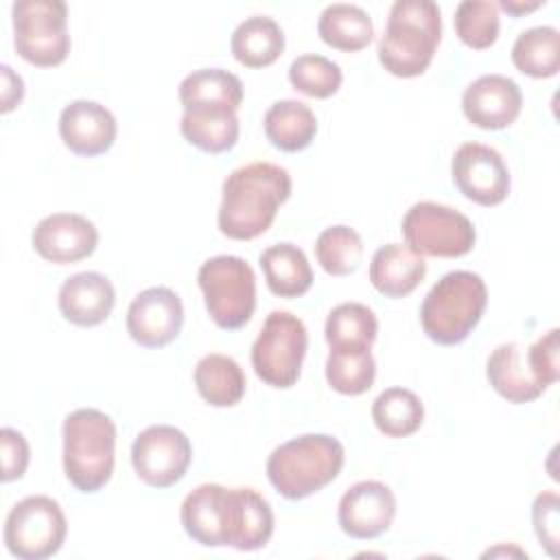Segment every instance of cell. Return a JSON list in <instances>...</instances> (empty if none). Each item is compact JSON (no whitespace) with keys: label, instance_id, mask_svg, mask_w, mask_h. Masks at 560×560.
I'll list each match as a JSON object with an SVG mask.
<instances>
[{"label":"cell","instance_id":"6da1fadb","mask_svg":"<svg viewBox=\"0 0 560 560\" xmlns=\"http://www.w3.org/2000/svg\"><path fill=\"white\" fill-rule=\"evenodd\" d=\"M291 197V175L271 162H249L234 168L223 182L217 214L221 234L249 241L267 232L278 208Z\"/></svg>","mask_w":560,"mask_h":560},{"label":"cell","instance_id":"7a4b0ae2","mask_svg":"<svg viewBox=\"0 0 560 560\" xmlns=\"http://www.w3.org/2000/svg\"><path fill=\"white\" fill-rule=\"evenodd\" d=\"M442 39V13L431 0H396L378 39L381 66L400 79L420 77Z\"/></svg>","mask_w":560,"mask_h":560},{"label":"cell","instance_id":"3957f363","mask_svg":"<svg viewBox=\"0 0 560 560\" xmlns=\"http://www.w3.org/2000/svg\"><path fill=\"white\" fill-rule=\"evenodd\" d=\"M343 444L326 433H306L271 451L267 477L276 492L289 501L311 497L341 472Z\"/></svg>","mask_w":560,"mask_h":560},{"label":"cell","instance_id":"277c9868","mask_svg":"<svg viewBox=\"0 0 560 560\" xmlns=\"http://www.w3.org/2000/svg\"><path fill=\"white\" fill-rule=\"evenodd\" d=\"M488 302V289L479 273L455 269L444 273L420 306L424 335L440 346L462 343L479 324Z\"/></svg>","mask_w":560,"mask_h":560},{"label":"cell","instance_id":"5b68a950","mask_svg":"<svg viewBox=\"0 0 560 560\" xmlns=\"http://www.w3.org/2000/svg\"><path fill=\"white\" fill-rule=\"evenodd\" d=\"M116 424L92 407L74 409L63 420V472L79 492L101 490L114 472Z\"/></svg>","mask_w":560,"mask_h":560},{"label":"cell","instance_id":"8992f818","mask_svg":"<svg viewBox=\"0 0 560 560\" xmlns=\"http://www.w3.org/2000/svg\"><path fill=\"white\" fill-rule=\"evenodd\" d=\"M197 282L203 293L206 311L223 330L243 328L256 308V276L241 256H212L199 271Z\"/></svg>","mask_w":560,"mask_h":560},{"label":"cell","instance_id":"52a82bcc","mask_svg":"<svg viewBox=\"0 0 560 560\" xmlns=\"http://www.w3.org/2000/svg\"><path fill=\"white\" fill-rule=\"evenodd\" d=\"M15 52L39 68L66 61L70 52L68 7L61 0H18L11 7Z\"/></svg>","mask_w":560,"mask_h":560},{"label":"cell","instance_id":"ba28073f","mask_svg":"<svg viewBox=\"0 0 560 560\" xmlns=\"http://www.w3.org/2000/svg\"><path fill=\"white\" fill-rule=\"evenodd\" d=\"M306 348L304 322L289 311H271L252 346V368L265 385L289 389L300 378Z\"/></svg>","mask_w":560,"mask_h":560},{"label":"cell","instance_id":"9c48e42d","mask_svg":"<svg viewBox=\"0 0 560 560\" xmlns=\"http://www.w3.org/2000/svg\"><path fill=\"white\" fill-rule=\"evenodd\" d=\"M402 236L411 252L431 258H459L475 245L472 221L455 208L418 201L402 217Z\"/></svg>","mask_w":560,"mask_h":560},{"label":"cell","instance_id":"30bf717a","mask_svg":"<svg viewBox=\"0 0 560 560\" xmlns=\"http://www.w3.org/2000/svg\"><path fill=\"white\" fill-rule=\"evenodd\" d=\"M68 523L59 503L35 494L18 501L4 521V545L20 560L55 556L66 540Z\"/></svg>","mask_w":560,"mask_h":560},{"label":"cell","instance_id":"8fae6325","mask_svg":"<svg viewBox=\"0 0 560 560\" xmlns=\"http://www.w3.org/2000/svg\"><path fill=\"white\" fill-rule=\"evenodd\" d=\"M190 459V440L171 424H151L131 444L133 470L151 488L175 486L186 475Z\"/></svg>","mask_w":560,"mask_h":560},{"label":"cell","instance_id":"7c38bea8","mask_svg":"<svg viewBox=\"0 0 560 560\" xmlns=\"http://www.w3.org/2000/svg\"><path fill=\"white\" fill-rule=\"evenodd\" d=\"M451 177L459 192L479 206H497L510 192V171L501 153L481 142H464L453 153Z\"/></svg>","mask_w":560,"mask_h":560},{"label":"cell","instance_id":"4fadbf2b","mask_svg":"<svg viewBox=\"0 0 560 560\" xmlns=\"http://www.w3.org/2000/svg\"><path fill=\"white\" fill-rule=\"evenodd\" d=\"M184 324L179 295L168 287L140 291L127 308V332L142 348H164L177 339Z\"/></svg>","mask_w":560,"mask_h":560},{"label":"cell","instance_id":"5bb4252c","mask_svg":"<svg viewBox=\"0 0 560 560\" xmlns=\"http://www.w3.org/2000/svg\"><path fill=\"white\" fill-rule=\"evenodd\" d=\"M273 534V512L267 499L254 488H225L221 501L223 547L254 551L269 542Z\"/></svg>","mask_w":560,"mask_h":560},{"label":"cell","instance_id":"9a60e30c","mask_svg":"<svg viewBox=\"0 0 560 560\" xmlns=\"http://www.w3.org/2000/svg\"><path fill=\"white\" fill-rule=\"evenodd\" d=\"M31 243L44 260L68 265L92 256L98 245V230L83 214L55 212L35 225Z\"/></svg>","mask_w":560,"mask_h":560},{"label":"cell","instance_id":"2e32d148","mask_svg":"<svg viewBox=\"0 0 560 560\" xmlns=\"http://www.w3.org/2000/svg\"><path fill=\"white\" fill-rule=\"evenodd\" d=\"M396 514V497L383 481H359L350 486L337 510L341 529L359 540H370L389 529Z\"/></svg>","mask_w":560,"mask_h":560},{"label":"cell","instance_id":"e0dca14e","mask_svg":"<svg viewBox=\"0 0 560 560\" xmlns=\"http://www.w3.org/2000/svg\"><path fill=\"white\" fill-rule=\"evenodd\" d=\"M523 105V92L518 83L505 74H483L475 79L462 96V109L468 122L479 129H505L510 127Z\"/></svg>","mask_w":560,"mask_h":560},{"label":"cell","instance_id":"ac0fdd59","mask_svg":"<svg viewBox=\"0 0 560 560\" xmlns=\"http://www.w3.org/2000/svg\"><path fill=\"white\" fill-rule=\"evenodd\" d=\"M114 114L96 101H72L61 109L59 136L63 144L83 158H94L112 149L116 140Z\"/></svg>","mask_w":560,"mask_h":560},{"label":"cell","instance_id":"d6986e66","mask_svg":"<svg viewBox=\"0 0 560 560\" xmlns=\"http://www.w3.org/2000/svg\"><path fill=\"white\" fill-rule=\"evenodd\" d=\"M57 302L61 315L70 324L90 328L109 317L116 304V291L107 276L98 271H81L63 280Z\"/></svg>","mask_w":560,"mask_h":560},{"label":"cell","instance_id":"ffe728a7","mask_svg":"<svg viewBox=\"0 0 560 560\" xmlns=\"http://www.w3.org/2000/svg\"><path fill=\"white\" fill-rule=\"evenodd\" d=\"M486 376L492 389L514 405L532 402L547 389L534 376L527 352L518 341H508L492 350L486 363Z\"/></svg>","mask_w":560,"mask_h":560},{"label":"cell","instance_id":"44dd1931","mask_svg":"<svg viewBox=\"0 0 560 560\" xmlns=\"http://www.w3.org/2000/svg\"><path fill=\"white\" fill-rule=\"evenodd\" d=\"M427 276V262L402 243L378 247L370 262V282L385 298L409 295Z\"/></svg>","mask_w":560,"mask_h":560},{"label":"cell","instance_id":"7402d4cb","mask_svg":"<svg viewBox=\"0 0 560 560\" xmlns=\"http://www.w3.org/2000/svg\"><path fill=\"white\" fill-rule=\"evenodd\" d=\"M179 131L188 144L203 153L230 151L238 140V116L236 109L228 107H195L184 109Z\"/></svg>","mask_w":560,"mask_h":560},{"label":"cell","instance_id":"603a6c76","mask_svg":"<svg viewBox=\"0 0 560 560\" xmlns=\"http://www.w3.org/2000/svg\"><path fill=\"white\" fill-rule=\"evenodd\" d=\"M230 50L245 68L271 66L284 50V33L269 15L245 18L232 33Z\"/></svg>","mask_w":560,"mask_h":560},{"label":"cell","instance_id":"cb8c5ba5","mask_svg":"<svg viewBox=\"0 0 560 560\" xmlns=\"http://www.w3.org/2000/svg\"><path fill=\"white\" fill-rule=\"evenodd\" d=\"M260 269L267 287L278 298H300L313 284V269L306 254L293 243H276L260 254Z\"/></svg>","mask_w":560,"mask_h":560},{"label":"cell","instance_id":"d4e9b609","mask_svg":"<svg viewBox=\"0 0 560 560\" xmlns=\"http://www.w3.org/2000/svg\"><path fill=\"white\" fill-rule=\"evenodd\" d=\"M267 140L287 153L306 149L317 133V118L313 109L295 98L276 101L262 118Z\"/></svg>","mask_w":560,"mask_h":560},{"label":"cell","instance_id":"484cf974","mask_svg":"<svg viewBox=\"0 0 560 560\" xmlns=\"http://www.w3.org/2000/svg\"><path fill=\"white\" fill-rule=\"evenodd\" d=\"M195 387L199 396L212 407H234L245 394V374L241 365L228 354H206L195 365Z\"/></svg>","mask_w":560,"mask_h":560},{"label":"cell","instance_id":"4316f807","mask_svg":"<svg viewBox=\"0 0 560 560\" xmlns=\"http://www.w3.org/2000/svg\"><path fill=\"white\" fill-rule=\"evenodd\" d=\"M179 101L184 109L228 107L238 109L243 101V83L236 74L221 68H201L184 77L179 83Z\"/></svg>","mask_w":560,"mask_h":560},{"label":"cell","instance_id":"83f0119b","mask_svg":"<svg viewBox=\"0 0 560 560\" xmlns=\"http://www.w3.org/2000/svg\"><path fill=\"white\" fill-rule=\"evenodd\" d=\"M225 486L201 483L186 494L179 518L184 532L203 547H223L221 501Z\"/></svg>","mask_w":560,"mask_h":560},{"label":"cell","instance_id":"f1b7e54d","mask_svg":"<svg viewBox=\"0 0 560 560\" xmlns=\"http://www.w3.org/2000/svg\"><path fill=\"white\" fill-rule=\"evenodd\" d=\"M317 33L324 44L343 52H357L372 42L374 24L361 7L335 2L322 11Z\"/></svg>","mask_w":560,"mask_h":560},{"label":"cell","instance_id":"f546056e","mask_svg":"<svg viewBox=\"0 0 560 560\" xmlns=\"http://www.w3.org/2000/svg\"><path fill=\"white\" fill-rule=\"evenodd\" d=\"M512 63L518 72L547 79L560 68V33L553 26H532L518 33L512 46Z\"/></svg>","mask_w":560,"mask_h":560},{"label":"cell","instance_id":"4dcf8cb0","mask_svg":"<svg viewBox=\"0 0 560 560\" xmlns=\"http://www.w3.org/2000/svg\"><path fill=\"white\" fill-rule=\"evenodd\" d=\"M378 332V322L372 308L359 302H343L326 317V341L330 350L372 348Z\"/></svg>","mask_w":560,"mask_h":560},{"label":"cell","instance_id":"1f68e13d","mask_svg":"<svg viewBox=\"0 0 560 560\" xmlns=\"http://www.w3.org/2000/svg\"><path fill=\"white\" fill-rule=\"evenodd\" d=\"M372 420L383 435L407 438L420 429L424 405L411 389L387 387L372 405Z\"/></svg>","mask_w":560,"mask_h":560},{"label":"cell","instance_id":"d6a6232c","mask_svg":"<svg viewBox=\"0 0 560 560\" xmlns=\"http://www.w3.org/2000/svg\"><path fill=\"white\" fill-rule=\"evenodd\" d=\"M376 363L370 348L330 350L326 359V381L343 396L365 394L374 385Z\"/></svg>","mask_w":560,"mask_h":560},{"label":"cell","instance_id":"836d02e7","mask_svg":"<svg viewBox=\"0 0 560 560\" xmlns=\"http://www.w3.org/2000/svg\"><path fill=\"white\" fill-rule=\"evenodd\" d=\"M315 258L326 273L348 276L363 258V241L359 232L348 225L326 228L315 241Z\"/></svg>","mask_w":560,"mask_h":560},{"label":"cell","instance_id":"e575fe53","mask_svg":"<svg viewBox=\"0 0 560 560\" xmlns=\"http://www.w3.org/2000/svg\"><path fill=\"white\" fill-rule=\"evenodd\" d=\"M455 33L475 50L490 48L499 37V7L490 0H462L455 9Z\"/></svg>","mask_w":560,"mask_h":560},{"label":"cell","instance_id":"d590c367","mask_svg":"<svg viewBox=\"0 0 560 560\" xmlns=\"http://www.w3.org/2000/svg\"><path fill=\"white\" fill-rule=\"evenodd\" d=\"M289 81L311 98H328L341 88L343 72L324 55H300L289 66Z\"/></svg>","mask_w":560,"mask_h":560},{"label":"cell","instance_id":"8d00e7d4","mask_svg":"<svg viewBox=\"0 0 560 560\" xmlns=\"http://www.w3.org/2000/svg\"><path fill=\"white\" fill-rule=\"evenodd\" d=\"M558 508H560V499L553 490L540 492L532 505V521H534L536 536L540 545L547 549V553L553 558H558V523H560Z\"/></svg>","mask_w":560,"mask_h":560},{"label":"cell","instance_id":"74e56055","mask_svg":"<svg viewBox=\"0 0 560 560\" xmlns=\"http://www.w3.org/2000/svg\"><path fill=\"white\" fill-rule=\"evenodd\" d=\"M527 361L534 376L545 385H553L560 376V361H558V328H551L542 337L536 339L534 346L527 348Z\"/></svg>","mask_w":560,"mask_h":560},{"label":"cell","instance_id":"f35d334b","mask_svg":"<svg viewBox=\"0 0 560 560\" xmlns=\"http://www.w3.org/2000/svg\"><path fill=\"white\" fill-rule=\"evenodd\" d=\"M0 453H2V475H0V479L4 483L13 481V479H20L26 472L28 457H31L26 438L20 431L11 429V427L0 429Z\"/></svg>","mask_w":560,"mask_h":560},{"label":"cell","instance_id":"ab89813d","mask_svg":"<svg viewBox=\"0 0 560 560\" xmlns=\"http://www.w3.org/2000/svg\"><path fill=\"white\" fill-rule=\"evenodd\" d=\"M0 72H2V107H0V112L7 114L15 105H20V101L24 96V83H22V77L15 74L13 68L7 63L0 68Z\"/></svg>","mask_w":560,"mask_h":560},{"label":"cell","instance_id":"60d3db41","mask_svg":"<svg viewBox=\"0 0 560 560\" xmlns=\"http://www.w3.org/2000/svg\"><path fill=\"white\" fill-rule=\"evenodd\" d=\"M499 9H503V11H508L510 15H514V18H518V15H523V13H529V11H536L538 7H542V2L538 0V2H518V0H499V4H497Z\"/></svg>","mask_w":560,"mask_h":560}]
</instances>
